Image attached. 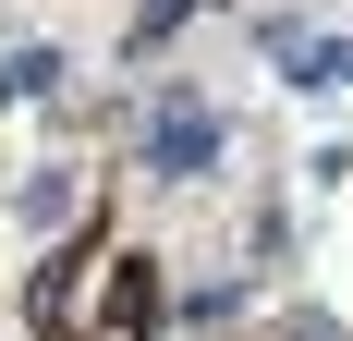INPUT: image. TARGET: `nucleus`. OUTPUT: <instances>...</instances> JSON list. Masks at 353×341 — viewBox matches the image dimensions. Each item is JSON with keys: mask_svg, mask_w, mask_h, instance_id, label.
I'll use <instances>...</instances> for the list:
<instances>
[{"mask_svg": "<svg viewBox=\"0 0 353 341\" xmlns=\"http://www.w3.org/2000/svg\"><path fill=\"white\" fill-rule=\"evenodd\" d=\"M219 146H232V135H219V110L195 98V86H171V98L146 110V170H159V183H208Z\"/></svg>", "mask_w": 353, "mask_h": 341, "instance_id": "nucleus-1", "label": "nucleus"}, {"mask_svg": "<svg viewBox=\"0 0 353 341\" xmlns=\"http://www.w3.org/2000/svg\"><path fill=\"white\" fill-rule=\"evenodd\" d=\"M49 86H61V49H49V37L0 49V110H12V98H49Z\"/></svg>", "mask_w": 353, "mask_h": 341, "instance_id": "nucleus-4", "label": "nucleus"}, {"mask_svg": "<svg viewBox=\"0 0 353 341\" xmlns=\"http://www.w3.org/2000/svg\"><path fill=\"white\" fill-rule=\"evenodd\" d=\"M73 207H85V170H73V159H37L25 183H12V220H25V232H61Z\"/></svg>", "mask_w": 353, "mask_h": 341, "instance_id": "nucleus-3", "label": "nucleus"}, {"mask_svg": "<svg viewBox=\"0 0 353 341\" xmlns=\"http://www.w3.org/2000/svg\"><path fill=\"white\" fill-rule=\"evenodd\" d=\"M183 12H195V0H146V25H134V49H159V37L183 25Z\"/></svg>", "mask_w": 353, "mask_h": 341, "instance_id": "nucleus-5", "label": "nucleus"}, {"mask_svg": "<svg viewBox=\"0 0 353 341\" xmlns=\"http://www.w3.org/2000/svg\"><path fill=\"white\" fill-rule=\"evenodd\" d=\"M268 61L292 73V86H353V37H317V25H292V12H268Z\"/></svg>", "mask_w": 353, "mask_h": 341, "instance_id": "nucleus-2", "label": "nucleus"}]
</instances>
